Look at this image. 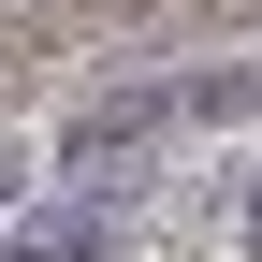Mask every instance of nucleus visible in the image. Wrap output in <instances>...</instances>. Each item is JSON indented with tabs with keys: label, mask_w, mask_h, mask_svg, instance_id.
<instances>
[{
	"label": "nucleus",
	"mask_w": 262,
	"mask_h": 262,
	"mask_svg": "<svg viewBox=\"0 0 262 262\" xmlns=\"http://www.w3.org/2000/svg\"><path fill=\"white\" fill-rule=\"evenodd\" d=\"M0 262H117V219L102 204H29V219H0Z\"/></svg>",
	"instance_id": "2"
},
{
	"label": "nucleus",
	"mask_w": 262,
	"mask_h": 262,
	"mask_svg": "<svg viewBox=\"0 0 262 262\" xmlns=\"http://www.w3.org/2000/svg\"><path fill=\"white\" fill-rule=\"evenodd\" d=\"M160 131H175V88H102V102H88L73 131H58L44 160H58V175H73V204H102V189L131 175V160L160 146Z\"/></svg>",
	"instance_id": "1"
},
{
	"label": "nucleus",
	"mask_w": 262,
	"mask_h": 262,
	"mask_svg": "<svg viewBox=\"0 0 262 262\" xmlns=\"http://www.w3.org/2000/svg\"><path fill=\"white\" fill-rule=\"evenodd\" d=\"M233 262H262V175L233 189Z\"/></svg>",
	"instance_id": "4"
},
{
	"label": "nucleus",
	"mask_w": 262,
	"mask_h": 262,
	"mask_svg": "<svg viewBox=\"0 0 262 262\" xmlns=\"http://www.w3.org/2000/svg\"><path fill=\"white\" fill-rule=\"evenodd\" d=\"M29 175H44V146H15V131H0V219H29Z\"/></svg>",
	"instance_id": "3"
}]
</instances>
